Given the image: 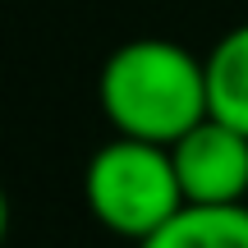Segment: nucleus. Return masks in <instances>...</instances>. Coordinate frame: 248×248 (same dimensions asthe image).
Here are the masks:
<instances>
[{
	"label": "nucleus",
	"mask_w": 248,
	"mask_h": 248,
	"mask_svg": "<svg viewBox=\"0 0 248 248\" xmlns=\"http://www.w3.org/2000/svg\"><path fill=\"white\" fill-rule=\"evenodd\" d=\"M97 101L115 133L175 147L212 115L207 60L170 37H133L106 55L97 74Z\"/></svg>",
	"instance_id": "obj_1"
},
{
	"label": "nucleus",
	"mask_w": 248,
	"mask_h": 248,
	"mask_svg": "<svg viewBox=\"0 0 248 248\" xmlns=\"http://www.w3.org/2000/svg\"><path fill=\"white\" fill-rule=\"evenodd\" d=\"M83 198L101 230L138 248L147 234H156L175 212H184V188L175 175V156L161 142L124 138L115 133L88 156L83 170Z\"/></svg>",
	"instance_id": "obj_2"
},
{
	"label": "nucleus",
	"mask_w": 248,
	"mask_h": 248,
	"mask_svg": "<svg viewBox=\"0 0 248 248\" xmlns=\"http://www.w3.org/2000/svg\"><path fill=\"white\" fill-rule=\"evenodd\" d=\"M184 202L193 207H239L248 202V133L207 115L198 129L170 147Z\"/></svg>",
	"instance_id": "obj_3"
},
{
	"label": "nucleus",
	"mask_w": 248,
	"mask_h": 248,
	"mask_svg": "<svg viewBox=\"0 0 248 248\" xmlns=\"http://www.w3.org/2000/svg\"><path fill=\"white\" fill-rule=\"evenodd\" d=\"M138 248H248V202L239 207H193L175 212Z\"/></svg>",
	"instance_id": "obj_4"
},
{
	"label": "nucleus",
	"mask_w": 248,
	"mask_h": 248,
	"mask_svg": "<svg viewBox=\"0 0 248 248\" xmlns=\"http://www.w3.org/2000/svg\"><path fill=\"white\" fill-rule=\"evenodd\" d=\"M202 60H207L212 115L234 124L239 133H248V23L230 28Z\"/></svg>",
	"instance_id": "obj_5"
}]
</instances>
